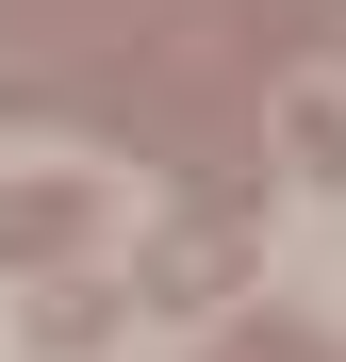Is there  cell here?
Wrapping results in <instances>:
<instances>
[{"mask_svg":"<svg viewBox=\"0 0 346 362\" xmlns=\"http://www.w3.org/2000/svg\"><path fill=\"white\" fill-rule=\"evenodd\" d=\"M231 264H248L231 230H182V247H149V296H165V313H214V296H231Z\"/></svg>","mask_w":346,"mask_h":362,"instance_id":"obj_1","label":"cell"},{"mask_svg":"<svg viewBox=\"0 0 346 362\" xmlns=\"http://www.w3.org/2000/svg\"><path fill=\"white\" fill-rule=\"evenodd\" d=\"M33 247H83V198H67V181H33V198H0V264H33Z\"/></svg>","mask_w":346,"mask_h":362,"instance_id":"obj_2","label":"cell"},{"mask_svg":"<svg viewBox=\"0 0 346 362\" xmlns=\"http://www.w3.org/2000/svg\"><path fill=\"white\" fill-rule=\"evenodd\" d=\"M99 329H115V280H50L33 296V346H99Z\"/></svg>","mask_w":346,"mask_h":362,"instance_id":"obj_3","label":"cell"},{"mask_svg":"<svg viewBox=\"0 0 346 362\" xmlns=\"http://www.w3.org/2000/svg\"><path fill=\"white\" fill-rule=\"evenodd\" d=\"M280 148H297V181H346V99H297V115H280Z\"/></svg>","mask_w":346,"mask_h":362,"instance_id":"obj_4","label":"cell"},{"mask_svg":"<svg viewBox=\"0 0 346 362\" xmlns=\"http://www.w3.org/2000/svg\"><path fill=\"white\" fill-rule=\"evenodd\" d=\"M214 362H313V346L297 329H248V346H214Z\"/></svg>","mask_w":346,"mask_h":362,"instance_id":"obj_5","label":"cell"}]
</instances>
